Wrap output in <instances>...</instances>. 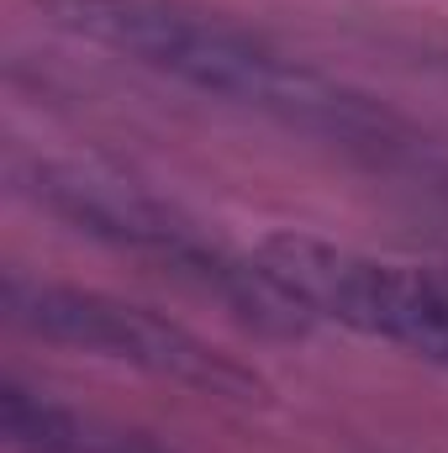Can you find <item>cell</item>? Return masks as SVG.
Here are the masks:
<instances>
[{"label":"cell","mask_w":448,"mask_h":453,"mask_svg":"<svg viewBox=\"0 0 448 453\" xmlns=\"http://www.w3.org/2000/svg\"><path fill=\"white\" fill-rule=\"evenodd\" d=\"M37 5L69 37L116 53L180 90L222 101L232 111L264 116L274 127L364 153H396L406 142V121L375 96L185 0H37Z\"/></svg>","instance_id":"cell-1"},{"label":"cell","mask_w":448,"mask_h":453,"mask_svg":"<svg viewBox=\"0 0 448 453\" xmlns=\"http://www.w3.org/2000/svg\"><path fill=\"white\" fill-rule=\"evenodd\" d=\"M5 180L21 201H32L37 211H48L53 222L74 226L80 237H96L116 253L148 258L180 280H190L196 290L217 296L237 317L259 322L264 333H301L312 327L248 258H237L222 237H212L201 222H190L174 201H164L158 190L137 185L132 174H121L101 158H69V153H27L11 148L5 153Z\"/></svg>","instance_id":"cell-2"},{"label":"cell","mask_w":448,"mask_h":453,"mask_svg":"<svg viewBox=\"0 0 448 453\" xmlns=\"http://www.w3.org/2000/svg\"><path fill=\"white\" fill-rule=\"evenodd\" d=\"M5 317L32 333V338L101 358L116 369H137L164 385H185L196 395L217 401H264V380L232 358L227 348L190 333L185 322L121 301L106 290L64 285V280H32V274H5Z\"/></svg>","instance_id":"cell-3"},{"label":"cell","mask_w":448,"mask_h":453,"mask_svg":"<svg viewBox=\"0 0 448 453\" xmlns=\"http://www.w3.org/2000/svg\"><path fill=\"white\" fill-rule=\"evenodd\" d=\"M253 264L306 322H333L448 369V274L375 258L312 232L259 237Z\"/></svg>","instance_id":"cell-4"},{"label":"cell","mask_w":448,"mask_h":453,"mask_svg":"<svg viewBox=\"0 0 448 453\" xmlns=\"http://www.w3.org/2000/svg\"><path fill=\"white\" fill-rule=\"evenodd\" d=\"M0 417H5V443L16 453H85V433L69 411H58L53 401L32 395L27 385H5V401H0Z\"/></svg>","instance_id":"cell-5"}]
</instances>
